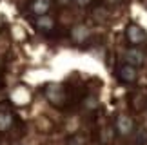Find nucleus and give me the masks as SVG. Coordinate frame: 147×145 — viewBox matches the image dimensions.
Masks as SVG:
<instances>
[{
  "mask_svg": "<svg viewBox=\"0 0 147 145\" xmlns=\"http://www.w3.org/2000/svg\"><path fill=\"white\" fill-rule=\"evenodd\" d=\"M75 2H76V5H80V7H86V5H89L93 0H75Z\"/></svg>",
  "mask_w": 147,
  "mask_h": 145,
  "instance_id": "1a4fd4ad",
  "label": "nucleus"
},
{
  "mask_svg": "<svg viewBox=\"0 0 147 145\" xmlns=\"http://www.w3.org/2000/svg\"><path fill=\"white\" fill-rule=\"evenodd\" d=\"M107 2H109V4H118L120 0H107Z\"/></svg>",
  "mask_w": 147,
  "mask_h": 145,
  "instance_id": "9b49d317",
  "label": "nucleus"
},
{
  "mask_svg": "<svg viewBox=\"0 0 147 145\" xmlns=\"http://www.w3.org/2000/svg\"><path fill=\"white\" fill-rule=\"evenodd\" d=\"M127 40L131 44H140L145 40V31L138 26H129L127 27Z\"/></svg>",
  "mask_w": 147,
  "mask_h": 145,
  "instance_id": "7ed1b4c3",
  "label": "nucleus"
},
{
  "mask_svg": "<svg viewBox=\"0 0 147 145\" xmlns=\"http://www.w3.org/2000/svg\"><path fill=\"white\" fill-rule=\"evenodd\" d=\"M116 75H118V78H120L123 83H133V82H136V78H138L136 67H133V65H127V64L120 65V67L116 69Z\"/></svg>",
  "mask_w": 147,
  "mask_h": 145,
  "instance_id": "f03ea898",
  "label": "nucleus"
},
{
  "mask_svg": "<svg viewBox=\"0 0 147 145\" xmlns=\"http://www.w3.org/2000/svg\"><path fill=\"white\" fill-rule=\"evenodd\" d=\"M11 124H13V118H11L9 113H0V131L9 129Z\"/></svg>",
  "mask_w": 147,
  "mask_h": 145,
  "instance_id": "423d86ee",
  "label": "nucleus"
},
{
  "mask_svg": "<svg viewBox=\"0 0 147 145\" xmlns=\"http://www.w3.org/2000/svg\"><path fill=\"white\" fill-rule=\"evenodd\" d=\"M36 24L40 26V27H46V29H51V27H53V20H51L49 16H46V15H44V16H38V22H36Z\"/></svg>",
  "mask_w": 147,
  "mask_h": 145,
  "instance_id": "0eeeda50",
  "label": "nucleus"
},
{
  "mask_svg": "<svg viewBox=\"0 0 147 145\" xmlns=\"http://www.w3.org/2000/svg\"><path fill=\"white\" fill-rule=\"evenodd\" d=\"M58 2H60V4H69L71 0H58Z\"/></svg>",
  "mask_w": 147,
  "mask_h": 145,
  "instance_id": "f8f14e48",
  "label": "nucleus"
},
{
  "mask_svg": "<svg viewBox=\"0 0 147 145\" xmlns=\"http://www.w3.org/2000/svg\"><path fill=\"white\" fill-rule=\"evenodd\" d=\"M136 143H140V145L147 143V131L145 129H138V132H136Z\"/></svg>",
  "mask_w": 147,
  "mask_h": 145,
  "instance_id": "6e6552de",
  "label": "nucleus"
},
{
  "mask_svg": "<svg viewBox=\"0 0 147 145\" xmlns=\"http://www.w3.org/2000/svg\"><path fill=\"white\" fill-rule=\"evenodd\" d=\"M49 7H51V0H33V4H31L33 13L38 16H44L49 11Z\"/></svg>",
  "mask_w": 147,
  "mask_h": 145,
  "instance_id": "39448f33",
  "label": "nucleus"
},
{
  "mask_svg": "<svg viewBox=\"0 0 147 145\" xmlns=\"http://www.w3.org/2000/svg\"><path fill=\"white\" fill-rule=\"evenodd\" d=\"M87 105H89V107H94L96 103H94V100H93V98H89V100H87Z\"/></svg>",
  "mask_w": 147,
  "mask_h": 145,
  "instance_id": "9d476101",
  "label": "nucleus"
},
{
  "mask_svg": "<svg viewBox=\"0 0 147 145\" xmlns=\"http://www.w3.org/2000/svg\"><path fill=\"white\" fill-rule=\"evenodd\" d=\"M125 64L133 65V67L142 65L144 64V54L140 53L138 49H127V51H125Z\"/></svg>",
  "mask_w": 147,
  "mask_h": 145,
  "instance_id": "20e7f679",
  "label": "nucleus"
},
{
  "mask_svg": "<svg viewBox=\"0 0 147 145\" xmlns=\"http://www.w3.org/2000/svg\"><path fill=\"white\" fill-rule=\"evenodd\" d=\"M115 125H116V131H118L120 136H131L134 132V122L125 114L116 116V124Z\"/></svg>",
  "mask_w": 147,
  "mask_h": 145,
  "instance_id": "f257e3e1",
  "label": "nucleus"
}]
</instances>
